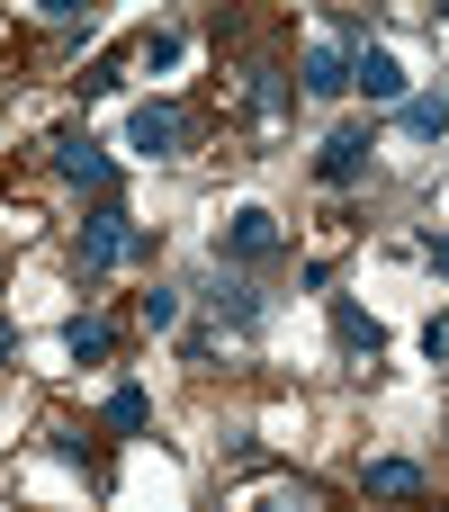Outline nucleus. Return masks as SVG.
Segmentation results:
<instances>
[{"mask_svg": "<svg viewBox=\"0 0 449 512\" xmlns=\"http://www.w3.org/2000/svg\"><path fill=\"white\" fill-rule=\"evenodd\" d=\"M441 126H449V99H432V90H405V135L441 144Z\"/></svg>", "mask_w": 449, "mask_h": 512, "instance_id": "nucleus-13", "label": "nucleus"}, {"mask_svg": "<svg viewBox=\"0 0 449 512\" xmlns=\"http://www.w3.org/2000/svg\"><path fill=\"white\" fill-rule=\"evenodd\" d=\"M117 261H153V234L108 198V207L81 216V279H99V270H117Z\"/></svg>", "mask_w": 449, "mask_h": 512, "instance_id": "nucleus-1", "label": "nucleus"}, {"mask_svg": "<svg viewBox=\"0 0 449 512\" xmlns=\"http://www.w3.org/2000/svg\"><path fill=\"white\" fill-rule=\"evenodd\" d=\"M279 243H288V234H279V216H270V207H234V216H225V234H216V270H225V261H234V270H243V261H270Z\"/></svg>", "mask_w": 449, "mask_h": 512, "instance_id": "nucleus-2", "label": "nucleus"}, {"mask_svg": "<svg viewBox=\"0 0 449 512\" xmlns=\"http://www.w3.org/2000/svg\"><path fill=\"white\" fill-rule=\"evenodd\" d=\"M9 360H18V324L0 315V369H9Z\"/></svg>", "mask_w": 449, "mask_h": 512, "instance_id": "nucleus-20", "label": "nucleus"}, {"mask_svg": "<svg viewBox=\"0 0 449 512\" xmlns=\"http://www.w3.org/2000/svg\"><path fill=\"white\" fill-rule=\"evenodd\" d=\"M333 342H342V360H360V369H378V351H387L378 315H360L351 297H333Z\"/></svg>", "mask_w": 449, "mask_h": 512, "instance_id": "nucleus-7", "label": "nucleus"}, {"mask_svg": "<svg viewBox=\"0 0 449 512\" xmlns=\"http://www.w3.org/2000/svg\"><path fill=\"white\" fill-rule=\"evenodd\" d=\"M243 512H306V495H297V486H270V495H252Z\"/></svg>", "mask_w": 449, "mask_h": 512, "instance_id": "nucleus-17", "label": "nucleus"}, {"mask_svg": "<svg viewBox=\"0 0 449 512\" xmlns=\"http://www.w3.org/2000/svg\"><path fill=\"white\" fill-rule=\"evenodd\" d=\"M63 351H72V360H81V369H99V360H108V351H117V333H108V324H99V315H72V324H63Z\"/></svg>", "mask_w": 449, "mask_h": 512, "instance_id": "nucleus-11", "label": "nucleus"}, {"mask_svg": "<svg viewBox=\"0 0 449 512\" xmlns=\"http://www.w3.org/2000/svg\"><path fill=\"white\" fill-rule=\"evenodd\" d=\"M369 153H378V126H333L324 153H315V180H324V189H351V180L369 171Z\"/></svg>", "mask_w": 449, "mask_h": 512, "instance_id": "nucleus-4", "label": "nucleus"}, {"mask_svg": "<svg viewBox=\"0 0 449 512\" xmlns=\"http://www.w3.org/2000/svg\"><path fill=\"white\" fill-rule=\"evenodd\" d=\"M126 144L153 153V162H171V153H189V117H180L171 99H144V108L126 117Z\"/></svg>", "mask_w": 449, "mask_h": 512, "instance_id": "nucleus-3", "label": "nucleus"}, {"mask_svg": "<svg viewBox=\"0 0 449 512\" xmlns=\"http://www.w3.org/2000/svg\"><path fill=\"white\" fill-rule=\"evenodd\" d=\"M144 63H153V72H171V63H180V36H171V27H162V36H144Z\"/></svg>", "mask_w": 449, "mask_h": 512, "instance_id": "nucleus-18", "label": "nucleus"}, {"mask_svg": "<svg viewBox=\"0 0 449 512\" xmlns=\"http://www.w3.org/2000/svg\"><path fill=\"white\" fill-rule=\"evenodd\" d=\"M351 90H369V99H396V108H405V63H396L387 45H360V54H351Z\"/></svg>", "mask_w": 449, "mask_h": 512, "instance_id": "nucleus-8", "label": "nucleus"}, {"mask_svg": "<svg viewBox=\"0 0 449 512\" xmlns=\"http://www.w3.org/2000/svg\"><path fill=\"white\" fill-rule=\"evenodd\" d=\"M423 360H441V369H449V306L423 324Z\"/></svg>", "mask_w": 449, "mask_h": 512, "instance_id": "nucleus-16", "label": "nucleus"}, {"mask_svg": "<svg viewBox=\"0 0 449 512\" xmlns=\"http://www.w3.org/2000/svg\"><path fill=\"white\" fill-rule=\"evenodd\" d=\"M135 315H144V333H171V324H180V288H162V279H153V288L135 297Z\"/></svg>", "mask_w": 449, "mask_h": 512, "instance_id": "nucleus-15", "label": "nucleus"}, {"mask_svg": "<svg viewBox=\"0 0 449 512\" xmlns=\"http://www.w3.org/2000/svg\"><path fill=\"white\" fill-rule=\"evenodd\" d=\"M369 495H387V504H423L432 477H423L414 459H369Z\"/></svg>", "mask_w": 449, "mask_h": 512, "instance_id": "nucleus-9", "label": "nucleus"}, {"mask_svg": "<svg viewBox=\"0 0 449 512\" xmlns=\"http://www.w3.org/2000/svg\"><path fill=\"white\" fill-rule=\"evenodd\" d=\"M297 90H306V99H342V90H351V45H306Z\"/></svg>", "mask_w": 449, "mask_h": 512, "instance_id": "nucleus-6", "label": "nucleus"}, {"mask_svg": "<svg viewBox=\"0 0 449 512\" xmlns=\"http://www.w3.org/2000/svg\"><path fill=\"white\" fill-rule=\"evenodd\" d=\"M144 423H153V396H144V387H117V396H108V432H126V441H135Z\"/></svg>", "mask_w": 449, "mask_h": 512, "instance_id": "nucleus-14", "label": "nucleus"}, {"mask_svg": "<svg viewBox=\"0 0 449 512\" xmlns=\"http://www.w3.org/2000/svg\"><path fill=\"white\" fill-rule=\"evenodd\" d=\"M54 171H63V180H81V189H117V162H108L81 126H63V135H54Z\"/></svg>", "mask_w": 449, "mask_h": 512, "instance_id": "nucleus-5", "label": "nucleus"}, {"mask_svg": "<svg viewBox=\"0 0 449 512\" xmlns=\"http://www.w3.org/2000/svg\"><path fill=\"white\" fill-rule=\"evenodd\" d=\"M216 315H225L234 333H261V288H252V279H225V270H216Z\"/></svg>", "mask_w": 449, "mask_h": 512, "instance_id": "nucleus-10", "label": "nucleus"}, {"mask_svg": "<svg viewBox=\"0 0 449 512\" xmlns=\"http://www.w3.org/2000/svg\"><path fill=\"white\" fill-rule=\"evenodd\" d=\"M423 261H432V270L449 279V234H423Z\"/></svg>", "mask_w": 449, "mask_h": 512, "instance_id": "nucleus-19", "label": "nucleus"}, {"mask_svg": "<svg viewBox=\"0 0 449 512\" xmlns=\"http://www.w3.org/2000/svg\"><path fill=\"white\" fill-rule=\"evenodd\" d=\"M288 108H297V90H288V72H252V117H261V126H279Z\"/></svg>", "mask_w": 449, "mask_h": 512, "instance_id": "nucleus-12", "label": "nucleus"}]
</instances>
